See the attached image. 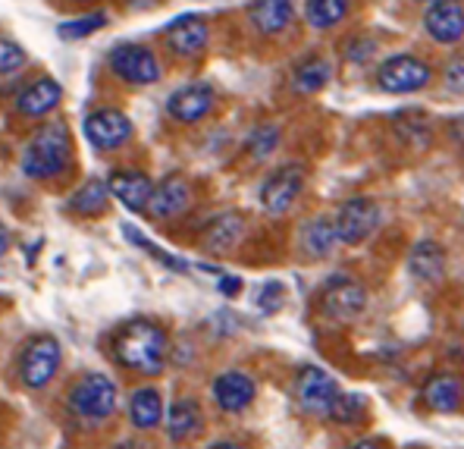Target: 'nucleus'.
<instances>
[{
	"mask_svg": "<svg viewBox=\"0 0 464 449\" xmlns=\"http://www.w3.org/2000/svg\"><path fill=\"white\" fill-rule=\"evenodd\" d=\"M298 245L308 258H330L339 245V229H336V220L330 217H314L302 227V236H298Z\"/></svg>",
	"mask_w": 464,
	"mask_h": 449,
	"instance_id": "5701e85b",
	"label": "nucleus"
},
{
	"mask_svg": "<svg viewBox=\"0 0 464 449\" xmlns=\"http://www.w3.org/2000/svg\"><path fill=\"white\" fill-rule=\"evenodd\" d=\"M167 38V47L176 54V57H198V54L208 47L210 29H208V19L198 16V13H186V16L173 19L163 32Z\"/></svg>",
	"mask_w": 464,
	"mask_h": 449,
	"instance_id": "ddd939ff",
	"label": "nucleus"
},
{
	"mask_svg": "<svg viewBox=\"0 0 464 449\" xmlns=\"http://www.w3.org/2000/svg\"><path fill=\"white\" fill-rule=\"evenodd\" d=\"M129 418L139 431H151V427L160 425L163 418V399L154 386H141V390L132 393L129 399Z\"/></svg>",
	"mask_w": 464,
	"mask_h": 449,
	"instance_id": "393cba45",
	"label": "nucleus"
},
{
	"mask_svg": "<svg viewBox=\"0 0 464 449\" xmlns=\"http://www.w3.org/2000/svg\"><path fill=\"white\" fill-rule=\"evenodd\" d=\"M25 60H29V54H25L23 44H16V41H10V38H0V76L23 70Z\"/></svg>",
	"mask_w": 464,
	"mask_h": 449,
	"instance_id": "72a5a7b5",
	"label": "nucleus"
},
{
	"mask_svg": "<svg viewBox=\"0 0 464 449\" xmlns=\"http://www.w3.org/2000/svg\"><path fill=\"white\" fill-rule=\"evenodd\" d=\"M82 132L92 142L98 151H113L122 142L132 135V120L122 111H113V107H101V111H92L82 122Z\"/></svg>",
	"mask_w": 464,
	"mask_h": 449,
	"instance_id": "9b49d317",
	"label": "nucleus"
},
{
	"mask_svg": "<svg viewBox=\"0 0 464 449\" xmlns=\"http://www.w3.org/2000/svg\"><path fill=\"white\" fill-rule=\"evenodd\" d=\"M70 408L82 421H107L116 412V384L107 374H85L70 390Z\"/></svg>",
	"mask_w": 464,
	"mask_h": 449,
	"instance_id": "7ed1b4c3",
	"label": "nucleus"
},
{
	"mask_svg": "<svg viewBox=\"0 0 464 449\" xmlns=\"http://www.w3.org/2000/svg\"><path fill=\"white\" fill-rule=\"evenodd\" d=\"M446 88L455 94H464V54L446 66Z\"/></svg>",
	"mask_w": 464,
	"mask_h": 449,
	"instance_id": "e433bc0d",
	"label": "nucleus"
},
{
	"mask_svg": "<svg viewBox=\"0 0 464 449\" xmlns=\"http://www.w3.org/2000/svg\"><path fill=\"white\" fill-rule=\"evenodd\" d=\"M304 16H308L314 29L326 32L348 16V0H308L304 4Z\"/></svg>",
	"mask_w": 464,
	"mask_h": 449,
	"instance_id": "cd10ccee",
	"label": "nucleus"
},
{
	"mask_svg": "<svg viewBox=\"0 0 464 449\" xmlns=\"http://www.w3.org/2000/svg\"><path fill=\"white\" fill-rule=\"evenodd\" d=\"M367 412V399L358 396V393H343V396L336 399V405H333L330 418L336 421V425H358L361 418H364Z\"/></svg>",
	"mask_w": 464,
	"mask_h": 449,
	"instance_id": "7c9ffc66",
	"label": "nucleus"
},
{
	"mask_svg": "<svg viewBox=\"0 0 464 449\" xmlns=\"http://www.w3.org/2000/svg\"><path fill=\"white\" fill-rule=\"evenodd\" d=\"M104 25H107V13H88V16H82V19H70V23H63L57 32H60V38L76 41V38L94 35V32L104 29Z\"/></svg>",
	"mask_w": 464,
	"mask_h": 449,
	"instance_id": "2f4dec72",
	"label": "nucleus"
},
{
	"mask_svg": "<svg viewBox=\"0 0 464 449\" xmlns=\"http://www.w3.org/2000/svg\"><path fill=\"white\" fill-rule=\"evenodd\" d=\"M10 249V229L0 223V258H4V251Z\"/></svg>",
	"mask_w": 464,
	"mask_h": 449,
	"instance_id": "ea45409f",
	"label": "nucleus"
},
{
	"mask_svg": "<svg viewBox=\"0 0 464 449\" xmlns=\"http://www.w3.org/2000/svg\"><path fill=\"white\" fill-rule=\"evenodd\" d=\"M70 132L63 122H47L29 139L23 151V173L29 180H51L70 167Z\"/></svg>",
	"mask_w": 464,
	"mask_h": 449,
	"instance_id": "f03ea898",
	"label": "nucleus"
},
{
	"mask_svg": "<svg viewBox=\"0 0 464 449\" xmlns=\"http://www.w3.org/2000/svg\"><path fill=\"white\" fill-rule=\"evenodd\" d=\"M201 431V408H198L195 399H176L167 412V434L169 440L182 444V440L195 437Z\"/></svg>",
	"mask_w": 464,
	"mask_h": 449,
	"instance_id": "b1692460",
	"label": "nucleus"
},
{
	"mask_svg": "<svg viewBox=\"0 0 464 449\" xmlns=\"http://www.w3.org/2000/svg\"><path fill=\"white\" fill-rule=\"evenodd\" d=\"M408 270L420 283H440L442 274H446V249L433 239H420L408 255Z\"/></svg>",
	"mask_w": 464,
	"mask_h": 449,
	"instance_id": "4be33fe9",
	"label": "nucleus"
},
{
	"mask_svg": "<svg viewBox=\"0 0 464 449\" xmlns=\"http://www.w3.org/2000/svg\"><path fill=\"white\" fill-rule=\"evenodd\" d=\"M220 292H223V296H229V298H236L238 292H242V280H238V277H223Z\"/></svg>",
	"mask_w": 464,
	"mask_h": 449,
	"instance_id": "4c0bfd02",
	"label": "nucleus"
},
{
	"mask_svg": "<svg viewBox=\"0 0 464 449\" xmlns=\"http://www.w3.org/2000/svg\"><path fill=\"white\" fill-rule=\"evenodd\" d=\"M279 145V129L276 126H257L255 132H251V139H248V154L255 161H264V158H270L273 154V148Z\"/></svg>",
	"mask_w": 464,
	"mask_h": 449,
	"instance_id": "473e14b6",
	"label": "nucleus"
},
{
	"mask_svg": "<svg viewBox=\"0 0 464 449\" xmlns=\"http://www.w3.org/2000/svg\"><path fill=\"white\" fill-rule=\"evenodd\" d=\"M302 189H304V167H302V163H283L279 170H273L267 180H264V186H261L264 210L273 214V217L285 214V210L298 201Z\"/></svg>",
	"mask_w": 464,
	"mask_h": 449,
	"instance_id": "1a4fd4ad",
	"label": "nucleus"
},
{
	"mask_svg": "<svg viewBox=\"0 0 464 449\" xmlns=\"http://www.w3.org/2000/svg\"><path fill=\"white\" fill-rule=\"evenodd\" d=\"M107 199H111V186H107V180H88V182H82L76 192H72L70 208L82 217H98L101 210L107 208Z\"/></svg>",
	"mask_w": 464,
	"mask_h": 449,
	"instance_id": "bb28decb",
	"label": "nucleus"
},
{
	"mask_svg": "<svg viewBox=\"0 0 464 449\" xmlns=\"http://www.w3.org/2000/svg\"><path fill=\"white\" fill-rule=\"evenodd\" d=\"M257 305H261V311H276L279 305H283V283H276V280H270V283H264V289H261V296H257Z\"/></svg>",
	"mask_w": 464,
	"mask_h": 449,
	"instance_id": "c9c22d12",
	"label": "nucleus"
},
{
	"mask_svg": "<svg viewBox=\"0 0 464 449\" xmlns=\"http://www.w3.org/2000/svg\"><path fill=\"white\" fill-rule=\"evenodd\" d=\"M214 101H217L214 88L204 85V82H195V85H182L169 94L167 113L179 122H198L214 111Z\"/></svg>",
	"mask_w": 464,
	"mask_h": 449,
	"instance_id": "4468645a",
	"label": "nucleus"
},
{
	"mask_svg": "<svg viewBox=\"0 0 464 449\" xmlns=\"http://www.w3.org/2000/svg\"><path fill=\"white\" fill-rule=\"evenodd\" d=\"M255 380L242 371H227L214 380V399L223 412H245L255 403Z\"/></svg>",
	"mask_w": 464,
	"mask_h": 449,
	"instance_id": "f3484780",
	"label": "nucleus"
},
{
	"mask_svg": "<svg viewBox=\"0 0 464 449\" xmlns=\"http://www.w3.org/2000/svg\"><path fill=\"white\" fill-rule=\"evenodd\" d=\"M373 38H364V35H358V38H352L345 44V57H348V63H364V60H371V54H373Z\"/></svg>",
	"mask_w": 464,
	"mask_h": 449,
	"instance_id": "f704fd0d",
	"label": "nucleus"
},
{
	"mask_svg": "<svg viewBox=\"0 0 464 449\" xmlns=\"http://www.w3.org/2000/svg\"><path fill=\"white\" fill-rule=\"evenodd\" d=\"M60 98H63V88H60V82L51 79V76H41V79H35L32 85H25L23 92H19L16 111L23 113V117H44V113H51L53 107L60 104Z\"/></svg>",
	"mask_w": 464,
	"mask_h": 449,
	"instance_id": "a211bd4d",
	"label": "nucleus"
},
{
	"mask_svg": "<svg viewBox=\"0 0 464 449\" xmlns=\"http://www.w3.org/2000/svg\"><path fill=\"white\" fill-rule=\"evenodd\" d=\"M424 29L436 44H459L464 38V4L461 0H433L424 13Z\"/></svg>",
	"mask_w": 464,
	"mask_h": 449,
	"instance_id": "f8f14e48",
	"label": "nucleus"
},
{
	"mask_svg": "<svg viewBox=\"0 0 464 449\" xmlns=\"http://www.w3.org/2000/svg\"><path fill=\"white\" fill-rule=\"evenodd\" d=\"M107 63H111L113 76L129 85H154L160 79V63L151 47L145 44H116Z\"/></svg>",
	"mask_w": 464,
	"mask_h": 449,
	"instance_id": "6e6552de",
	"label": "nucleus"
},
{
	"mask_svg": "<svg viewBox=\"0 0 464 449\" xmlns=\"http://www.w3.org/2000/svg\"><path fill=\"white\" fill-rule=\"evenodd\" d=\"M343 396L336 386V380L330 377V374L324 371V367L317 365H308L298 371V380H295V399L298 405H302V412L308 415H326L330 418L333 405H336V399Z\"/></svg>",
	"mask_w": 464,
	"mask_h": 449,
	"instance_id": "0eeeda50",
	"label": "nucleus"
},
{
	"mask_svg": "<svg viewBox=\"0 0 464 449\" xmlns=\"http://www.w3.org/2000/svg\"><path fill=\"white\" fill-rule=\"evenodd\" d=\"M122 236H126V239L132 242V245H139V249H145L148 255L154 258V261H160V264H163V268L179 270V274H186V270H188V264H186V261H179V258H173L169 251H163L160 245H154L151 239H145V236H141L135 227H122Z\"/></svg>",
	"mask_w": 464,
	"mask_h": 449,
	"instance_id": "c756f323",
	"label": "nucleus"
},
{
	"mask_svg": "<svg viewBox=\"0 0 464 449\" xmlns=\"http://www.w3.org/2000/svg\"><path fill=\"white\" fill-rule=\"evenodd\" d=\"M242 233H245V217L236 214V210H227V214L214 217V220L204 227L201 245H204V251H210V255H223V251L236 249V242L242 239Z\"/></svg>",
	"mask_w": 464,
	"mask_h": 449,
	"instance_id": "aec40b11",
	"label": "nucleus"
},
{
	"mask_svg": "<svg viewBox=\"0 0 464 449\" xmlns=\"http://www.w3.org/2000/svg\"><path fill=\"white\" fill-rule=\"evenodd\" d=\"M414 4H433V0H414Z\"/></svg>",
	"mask_w": 464,
	"mask_h": 449,
	"instance_id": "c03bdc74",
	"label": "nucleus"
},
{
	"mask_svg": "<svg viewBox=\"0 0 464 449\" xmlns=\"http://www.w3.org/2000/svg\"><path fill=\"white\" fill-rule=\"evenodd\" d=\"M430 79H433V70L414 54H395V57L383 60L377 70V85L386 94H414L427 88Z\"/></svg>",
	"mask_w": 464,
	"mask_h": 449,
	"instance_id": "39448f33",
	"label": "nucleus"
},
{
	"mask_svg": "<svg viewBox=\"0 0 464 449\" xmlns=\"http://www.w3.org/2000/svg\"><path fill=\"white\" fill-rule=\"evenodd\" d=\"M192 204V189L182 176H167L163 182H157L151 201H148V214L157 217V220H173L182 210H188Z\"/></svg>",
	"mask_w": 464,
	"mask_h": 449,
	"instance_id": "2eb2a0df",
	"label": "nucleus"
},
{
	"mask_svg": "<svg viewBox=\"0 0 464 449\" xmlns=\"http://www.w3.org/2000/svg\"><path fill=\"white\" fill-rule=\"evenodd\" d=\"M326 82H330V63H326L324 57H317V54L304 57L302 63L292 70V88H295L298 94H317Z\"/></svg>",
	"mask_w": 464,
	"mask_h": 449,
	"instance_id": "a878e982",
	"label": "nucleus"
},
{
	"mask_svg": "<svg viewBox=\"0 0 464 449\" xmlns=\"http://www.w3.org/2000/svg\"><path fill=\"white\" fill-rule=\"evenodd\" d=\"M424 403L430 412H459L464 403V380L459 374H433V377L424 384Z\"/></svg>",
	"mask_w": 464,
	"mask_h": 449,
	"instance_id": "6ab92c4d",
	"label": "nucleus"
},
{
	"mask_svg": "<svg viewBox=\"0 0 464 449\" xmlns=\"http://www.w3.org/2000/svg\"><path fill=\"white\" fill-rule=\"evenodd\" d=\"M60 367V343L51 333H38L25 343L23 356H19V380L29 390H41L51 384V377Z\"/></svg>",
	"mask_w": 464,
	"mask_h": 449,
	"instance_id": "20e7f679",
	"label": "nucleus"
},
{
	"mask_svg": "<svg viewBox=\"0 0 464 449\" xmlns=\"http://www.w3.org/2000/svg\"><path fill=\"white\" fill-rule=\"evenodd\" d=\"M248 16L261 35H279L283 29H289L292 16H295V4L292 0H251Z\"/></svg>",
	"mask_w": 464,
	"mask_h": 449,
	"instance_id": "412c9836",
	"label": "nucleus"
},
{
	"mask_svg": "<svg viewBox=\"0 0 464 449\" xmlns=\"http://www.w3.org/2000/svg\"><path fill=\"white\" fill-rule=\"evenodd\" d=\"M113 449H141L135 440H126V444H120V446H113Z\"/></svg>",
	"mask_w": 464,
	"mask_h": 449,
	"instance_id": "79ce46f5",
	"label": "nucleus"
},
{
	"mask_svg": "<svg viewBox=\"0 0 464 449\" xmlns=\"http://www.w3.org/2000/svg\"><path fill=\"white\" fill-rule=\"evenodd\" d=\"M348 449H383L380 440H358V444H352Z\"/></svg>",
	"mask_w": 464,
	"mask_h": 449,
	"instance_id": "58836bf2",
	"label": "nucleus"
},
{
	"mask_svg": "<svg viewBox=\"0 0 464 449\" xmlns=\"http://www.w3.org/2000/svg\"><path fill=\"white\" fill-rule=\"evenodd\" d=\"M167 333H163L160 324L145 321V317H135V321L122 324L113 337V356L122 367L135 374H145V377H154V374L163 371L167 365Z\"/></svg>",
	"mask_w": 464,
	"mask_h": 449,
	"instance_id": "f257e3e1",
	"label": "nucleus"
},
{
	"mask_svg": "<svg viewBox=\"0 0 464 449\" xmlns=\"http://www.w3.org/2000/svg\"><path fill=\"white\" fill-rule=\"evenodd\" d=\"M208 449H245V446H238V444H229V440H223V444H214V446H208Z\"/></svg>",
	"mask_w": 464,
	"mask_h": 449,
	"instance_id": "a19ab883",
	"label": "nucleus"
},
{
	"mask_svg": "<svg viewBox=\"0 0 464 449\" xmlns=\"http://www.w3.org/2000/svg\"><path fill=\"white\" fill-rule=\"evenodd\" d=\"M132 6H148V4H154V0H129Z\"/></svg>",
	"mask_w": 464,
	"mask_h": 449,
	"instance_id": "37998d69",
	"label": "nucleus"
},
{
	"mask_svg": "<svg viewBox=\"0 0 464 449\" xmlns=\"http://www.w3.org/2000/svg\"><path fill=\"white\" fill-rule=\"evenodd\" d=\"M339 229V242L361 245L367 242L380 227V204L373 199H348L339 214L333 217Z\"/></svg>",
	"mask_w": 464,
	"mask_h": 449,
	"instance_id": "9d476101",
	"label": "nucleus"
},
{
	"mask_svg": "<svg viewBox=\"0 0 464 449\" xmlns=\"http://www.w3.org/2000/svg\"><path fill=\"white\" fill-rule=\"evenodd\" d=\"M107 186H111L113 199L126 204L129 210H148V201H151L154 192V182L148 180V173H141V170H113Z\"/></svg>",
	"mask_w": 464,
	"mask_h": 449,
	"instance_id": "dca6fc26",
	"label": "nucleus"
},
{
	"mask_svg": "<svg viewBox=\"0 0 464 449\" xmlns=\"http://www.w3.org/2000/svg\"><path fill=\"white\" fill-rule=\"evenodd\" d=\"M395 132H399L411 148H424L430 142L433 126H430V120L420 111H405V113L395 117Z\"/></svg>",
	"mask_w": 464,
	"mask_h": 449,
	"instance_id": "c85d7f7f",
	"label": "nucleus"
},
{
	"mask_svg": "<svg viewBox=\"0 0 464 449\" xmlns=\"http://www.w3.org/2000/svg\"><path fill=\"white\" fill-rule=\"evenodd\" d=\"M320 311L330 321H358L367 311V289L354 277H333L320 289Z\"/></svg>",
	"mask_w": 464,
	"mask_h": 449,
	"instance_id": "423d86ee",
	"label": "nucleus"
}]
</instances>
